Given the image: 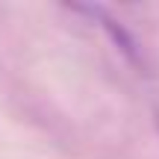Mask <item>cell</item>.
Listing matches in <instances>:
<instances>
[{
	"label": "cell",
	"mask_w": 159,
	"mask_h": 159,
	"mask_svg": "<svg viewBox=\"0 0 159 159\" xmlns=\"http://www.w3.org/2000/svg\"><path fill=\"white\" fill-rule=\"evenodd\" d=\"M68 9L71 12H80V15H91L109 33V39L118 44V50L124 53L127 59H133L136 65H142V53H139V44H136V39H133V33L115 15H109V9H103V6H68Z\"/></svg>",
	"instance_id": "1"
},
{
	"label": "cell",
	"mask_w": 159,
	"mask_h": 159,
	"mask_svg": "<svg viewBox=\"0 0 159 159\" xmlns=\"http://www.w3.org/2000/svg\"><path fill=\"white\" fill-rule=\"evenodd\" d=\"M153 118H156V130H159V103H156V109H153Z\"/></svg>",
	"instance_id": "2"
}]
</instances>
